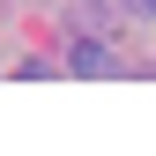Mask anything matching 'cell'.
<instances>
[{
    "mask_svg": "<svg viewBox=\"0 0 156 156\" xmlns=\"http://www.w3.org/2000/svg\"><path fill=\"white\" fill-rule=\"evenodd\" d=\"M74 74H112V52L104 45H74Z\"/></svg>",
    "mask_w": 156,
    "mask_h": 156,
    "instance_id": "cell-1",
    "label": "cell"
},
{
    "mask_svg": "<svg viewBox=\"0 0 156 156\" xmlns=\"http://www.w3.org/2000/svg\"><path fill=\"white\" fill-rule=\"evenodd\" d=\"M134 8H141V15H156V0H134Z\"/></svg>",
    "mask_w": 156,
    "mask_h": 156,
    "instance_id": "cell-2",
    "label": "cell"
}]
</instances>
